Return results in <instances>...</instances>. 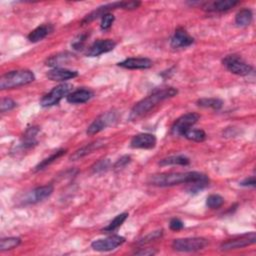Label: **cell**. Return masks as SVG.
I'll return each instance as SVG.
<instances>
[{"label": "cell", "mask_w": 256, "mask_h": 256, "mask_svg": "<svg viewBox=\"0 0 256 256\" xmlns=\"http://www.w3.org/2000/svg\"><path fill=\"white\" fill-rule=\"evenodd\" d=\"M177 93H178L177 89L173 87H166V88L157 89L153 91L150 95L137 102L132 107L129 114V120L135 121L139 118H141L142 116L147 114L156 105H158V103L162 102L165 99L174 97Z\"/></svg>", "instance_id": "cell-1"}, {"label": "cell", "mask_w": 256, "mask_h": 256, "mask_svg": "<svg viewBox=\"0 0 256 256\" xmlns=\"http://www.w3.org/2000/svg\"><path fill=\"white\" fill-rule=\"evenodd\" d=\"M199 181H209V178L196 171L189 172H171V173H161L155 174L149 177L148 183L157 187H169V186L179 184H190Z\"/></svg>", "instance_id": "cell-2"}, {"label": "cell", "mask_w": 256, "mask_h": 256, "mask_svg": "<svg viewBox=\"0 0 256 256\" xmlns=\"http://www.w3.org/2000/svg\"><path fill=\"white\" fill-rule=\"evenodd\" d=\"M35 80L34 73L30 70H14L5 73L0 78V88L14 89L32 83Z\"/></svg>", "instance_id": "cell-3"}, {"label": "cell", "mask_w": 256, "mask_h": 256, "mask_svg": "<svg viewBox=\"0 0 256 256\" xmlns=\"http://www.w3.org/2000/svg\"><path fill=\"white\" fill-rule=\"evenodd\" d=\"M72 85L69 83H62L54 88H52L47 94H45L40 100V105L42 107H50L58 104L61 99L67 97L69 93L72 90Z\"/></svg>", "instance_id": "cell-4"}, {"label": "cell", "mask_w": 256, "mask_h": 256, "mask_svg": "<svg viewBox=\"0 0 256 256\" xmlns=\"http://www.w3.org/2000/svg\"><path fill=\"white\" fill-rule=\"evenodd\" d=\"M222 63L231 73L240 76L249 75L253 70L251 65L247 64L239 55L236 54L227 55L222 60Z\"/></svg>", "instance_id": "cell-5"}, {"label": "cell", "mask_w": 256, "mask_h": 256, "mask_svg": "<svg viewBox=\"0 0 256 256\" xmlns=\"http://www.w3.org/2000/svg\"><path fill=\"white\" fill-rule=\"evenodd\" d=\"M207 245L208 240L202 237L178 238L172 242V248L179 252H195L204 249Z\"/></svg>", "instance_id": "cell-6"}, {"label": "cell", "mask_w": 256, "mask_h": 256, "mask_svg": "<svg viewBox=\"0 0 256 256\" xmlns=\"http://www.w3.org/2000/svg\"><path fill=\"white\" fill-rule=\"evenodd\" d=\"M199 118L200 115L194 112L186 113L180 116L171 127V134L174 136H183L186 131L192 128V126L197 123Z\"/></svg>", "instance_id": "cell-7"}, {"label": "cell", "mask_w": 256, "mask_h": 256, "mask_svg": "<svg viewBox=\"0 0 256 256\" xmlns=\"http://www.w3.org/2000/svg\"><path fill=\"white\" fill-rule=\"evenodd\" d=\"M117 118L118 115L115 111H108L106 113H103L88 126L86 133L88 135L97 134L100 131L104 130L106 127L115 123L117 121Z\"/></svg>", "instance_id": "cell-8"}, {"label": "cell", "mask_w": 256, "mask_h": 256, "mask_svg": "<svg viewBox=\"0 0 256 256\" xmlns=\"http://www.w3.org/2000/svg\"><path fill=\"white\" fill-rule=\"evenodd\" d=\"M54 188L52 185H43V186H39V187L34 188L33 190L27 192L24 194L20 200L22 204H35L38 203L44 199H46L47 197H49L52 192H53Z\"/></svg>", "instance_id": "cell-9"}, {"label": "cell", "mask_w": 256, "mask_h": 256, "mask_svg": "<svg viewBox=\"0 0 256 256\" xmlns=\"http://www.w3.org/2000/svg\"><path fill=\"white\" fill-rule=\"evenodd\" d=\"M125 242V238L119 235H112L106 238L97 239L91 243L93 250L99 252H107L114 250Z\"/></svg>", "instance_id": "cell-10"}, {"label": "cell", "mask_w": 256, "mask_h": 256, "mask_svg": "<svg viewBox=\"0 0 256 256\" xmlns=\"http://www.w3.org/2000/svg\"><path fill=\"white\" fill-rule=\"evenodd\" d=\"M116 46V42L112 39H99L93 42L87 48L85 55L87 57H97L101 54L112 51Z\"/></svg>", "instance_id": "cell-11"}, {"label": "cell", "mask_w": 256, "mask_h": 256, "mask_svg": "<svg viewBox=\"0 0 256 256\" xmlns=\"http://www.w3.org/2000/svg\"><path fill=\"white\" fill-rule=\"evenodd\" d=\"M256 242V233L255 232H250L248 234L241 235L234 239H229L225 242H223L220 245V249L227 251V250H233V249H239L243 248L249 245H252Z\"/></svg>", "instance_id": "cell-12"}, {"label": "cell", "mask_w": 256, "mask_h": 256, "mask_svg": "<svg viewBox=\"0 0 256 256\" xmlns=\"http://www.w3.org/2000/svg\"><path fill=\"white\" fill-rule=\"evenodd\" d=\"M156 137L150 133H140L132 137L130 146L136 149H151L156 145Z\"/></svg>", "instance_id": "cell-13"}, {"label": "cell", "mask_w": 256, "mask_h": 256, "mask_svg": "<svg viewBox=\"0 0 256 256\" xmlns=\"http://www.w3.org/2000/svg\"><path fill=\"white\" fill-rule=\"evenodd\" d=\"M194 38L188 34V32L183 28H178L175 30L172 38L170 45L171 47L174 49L178 48H185L188 47L191 44H193Z\"/></svg>", "instance_id": "cell-14"}, {"label": "cell", "mask_w": 256, "mask_h": 256, "mask_svg": "<svg viewBox=\"0 0 256 256\" xmlns=\"http://www.w3.org/2000/svg\"><path fill=\"white\" fill-rule=\"evenodd\" d=\"M39 133V128L36 126L33 127H29L24 134H23L22 138H21V141L19 143L18 149L20 150H28L32 147H34L37 144V134Z\"/></svg>", "instance_id": "cell-15"}, {"label": "cell", "mask_w": 256, "mask_h": 256, "mask_svg": "<svg viewBox=\"0 0 256 256\" xmlns=\"http://www.w3.org/2000/svg\"><path fill=\"white\" fill-rule=\"evenodd\" d=\"M117 65L126 69H148L152 66V61L146 57H131L117 63Z\"/></svg>", "instance_id": "cell-16"}, {"label": "cell", "mask_w": 256, "mask_h": 256, "mask_svg": "<svg viewBox=\"0 0 256 256\" xmlns=\"http://www.w3.org/2000/svg\"><path fill=\"white\" fill-rule=\"evenodd\" d=\"M48 79L52 81H65L69 79H73L78 76V72L74 70H69L66 68H53L46 74Z\"/></svg>", "instance_id": "cell-17"}, {"label": "cell", "mask_w": 256, "mask_h": 256, "mask_svg": "<svg viewBox=\"0 0 256 256\" xmlns=\"http://www.w3.org/2000/svg\"><path fill=\"white\" fill-rule=\"evenodd\" d=\"M239 2L235 0H219V1L208 2L203 5V9L209 12H224L236 6Z\"/></svg>", "instance_id": "cell-18"}, {"label": "cell", "mask_w": 256, "mask_h": 256, "mask_svg": "<svg viewBox=\"0 0 256 256\" xmlns=\"http://www.w3.org/2000/svg\"><path fill=\"white\" fill-rule=\"evenodd\" d=\"M93 97V92L89 89H77L70 92L66 97V100L71 104H82L89 101Z\"/></svg>", "instance_id": "cell-19"}, {"label": "cell", "mask_w": 256, "mask_h": 256, "mask_svg": "<svg viewBox=\"0 0 256 256\" xmlns=\"http://www.w3.org/2000/svg\"><path fill=\"white\" fill-rule=\"evenodd\" d=\"M74 58V55L69 53V52H62V53H57L55 55L50 56L46 60V65L53 67V68H59V66H62L64 64H67L70 62Z\"/></svg>", "instance_id": "cell-20"}, {"label": "cell", "mask_w": 256, "mask_h": 256, "mask_svg": "<svg viewBox=\"0 0 256 256\" xmlns=\"http://www.w3.org/2000/svg\"><path fill=\"white\" fill-rule=\"evenodd\" d=\"M53 31V26L51 24H43L32 30L28 34V40L32 43H36L44 39L48 34Z\"/></svg>", "instance_id": "cell-21"}, {"label": "cell", "mask_w": 256, "mask_h": 256, "mask_svg": "<svg viewBox=\"0 0 256 256\" xmlns=\"http://www.w3.org/2000/svg\"><path fill=\"white\" fill-rule=\"evenodd\" d=\"M101 146H103V142L100 141V140H97V141H94V142H92V143H89V144L81 147L80 149L76 150V151L70 156V160H72V161L79 160V159L83 158L84 156L90 154L92 151H94V150L100 148Z\"/></svg>", "instance_id": "cell-22"}, {"label": "cell", "mask_w": 256, "mask_h": 256, "mask_svg": "<svg viewBox=\"0 0 256 256\" xmlns=\"http://www.w3.org/2000/svg\"><path fill=\"white\" fill-rule=\"evenodd\" d=\"M190 163L188 157L184 155H173L166 158H163L159 161L160 166H168V165H182L186 166Z\"/></svg>", "instance_id": "cell-23"}, {"label": "cell", "mask_w": 256, "mask_h": 256, "mask_svg": "<svg viewBox=\"0 0 256 256\" xmlns=\"http://www.w3.org/2000/svg\"><path fill=\"white\" fill-rule=\"evenodd\" d=\"M252 18H253L252 11L248 8H244V9H241L236 14L235 23L238 26L245 27V26H248L250 23L252 22Z\"/></svg>", "instance_id": "cell-24"}, {"label": "cell", "mask_w": 256, "mask_h": 256, "mask_svg": "<svg viewBox=\"0 0 256 256\" xmlns=\"http://www.w3.org/2000/svg\"><path fill=\"white\" fill-rule=\"evenodd\" d=\"M197 105L204 108H212L219 110L223 106V101L219 98H201L197 101Z\"/></svg>", "instance_id": "cell-25"}, {"label": "cell", "mask_w": 256, "mask_h": 256, "mask_svg": "<svg viewBox=\"0 0 256 256\" xmlns=\"http://www.w3.org/2000/svg\"><path fill=\"white\" fill-rule=\"evenodd\" d=\"M65 153H66V150H64V149H60V150L54 152V153L51 154L48 158H45L44 160H42V161L40 162V163L35 167V171H40V170L46 168L48 165H50L51 163H53V162H54L55 160H57L59 157H61L62 155H64Z\"/></svg>", "instance_id": "cell-26"}, {"label": "cell", "mask_w": 256, "mask_h": 256, "mask_svg": "<svg viewBox=\"0 0 256 256\" xmlns=\"http://www.w3.org/2000/svg\"><path fill=\"white\" fill-rule=\"evenodd\" d=\"M185 138H187L188 140L195 141V142H202L205 140L206 133L202 129H193L190 128L189 130L186 131L183 135Z\"/></svg>", "instance_id": "cell-27"}, {"label": "cell", "mask_w": 256, "mask_h": 256, "mask_svg": "<svg viewBox=\"0 0 256 256\" xmlns=\"http://www.w3.org/2000/svg\"><path fill=\"white\" fill-rule=\"evenodd\" d=\"M128 217V213H121L119 215L116 216L106 227H104L102 229L103 232H113L116 229H118L123 223L124 221L127 219Z\"/></svg>", "instance_id": "cell-28"}, {"label": "cell", "mask_w": 256, "mask_h": 256, "mask_svg": "<svg viewBox=\"0 0 256 256\" xmlns=\"http://www.w3.org/2000/svg\"><path fill=\"white\" fill-rule=\"evenodd\" d=\"M21 243L19 237H7L0 240V251H7L18 247Z\"/></svg>", "instance_id": "cell-29"}, {"label": "cell", "mask_w": 256, "mask_h": 256, "mask_svg": "<svg viewBox=\"0 0 256 256\" xmlns=\"http://www.w3.org/2000/svg\"><path fill=\"white\" fill-rule=\"evenodd\" d=\"M223 204H224V198L218 194H211L206 199V205L211 209H218Z\"/></svg>", "instance_id": "cell-30"}, {"label": "cell", "mask_w": 256, "mask_h": 256, "mask_svg": "<svg viewBox=\"0 0 256 256\" xmlns=\"http://www.w3.org/2000/svg\"><path fill=\"white\" fill-rule=\"evenodd\" d=\"M89 37V33H81L74 38L71 43V46L75 50H82L84 47V44L86 39Z\"/></svg>", "instance_id": "cell-31"}, {"label": "cell", "mask_w": 256, "mask_h": 256, "mask_svg": "<svg viewBox=\"0 0 256 256\" xmlns=\"http://www.w3.org/2000/svg\"><path fill=\"white\" fill-rule=\"evenodd\" d=\"M109 166H110L109 159H101L98 162H96V163L91 168H92V171L94 173H100V172L106 171L109 168Z\"/></svg>", "instance_id": "cell-32"}, {"label": "cell", "mask_w": 256, "mask_h": 256, "mask_svg": "<svg viewBox=\"0 0 256 256\" xmlns=\"http://www.w3.org/2000/svg\"><path fill=\"white\" fill-rule=\"evenodd\" d=\"M115 20V17L113 14L111 13H106L104 14L102 17H101V25H100V28L101 30H108L112 24H113V22Z\"/></svg>", "instance_id": "cell-33"}, {"label": "cell", "mask_w": 256, "mask_h": 256, "mask_svg": "<svg viewBox=\"0 0 256 256\" xmlns=\"http://www.w3.org/2000/svg\"><path fill=\"white\" fill-rule=\"evenodd\" d=\"M15 107H16V102L13 99L8 98V97L3 98L1 100V102H0V111H1V113L10 111Z\"/></svg>", "instance_id": "cell-34"}, {"label": "cell", "mask_w": 256, "mask_h": 256, "mask_svg": "<svg viewBox=\"0 0 256 256\" xmlns=\"http://www.w3.org/2000/svg\"><path fill=\"white\" fill-rule=\"evenodd\" d=\"M161 235H162V230H158V231L151 232V233H149L148 235H146L145 237H143L140 241H139V243L144 244V243H147V242H150V241L156 240L157 238L161 237Z\"/></svg>", "instance_id": "cell-35"}, {"label": "cell", "mask_w": 256, "mask_h": 256, "mask_svg": "<svg viewBox=\"0 0 256 256\" xmlns=\"http://www.w3.org/2000/svg\"><path fill=\"white\" fill-rule=\"evenodd\" d=\"M130 161H131V158H130V156H128V155L122 156L120 159H118L117 161H116V163L114 164L113 168H114L115 170H117V169H121V168L125 167V166H126V165L129 163Z\"/></svg>", "instance_id": "cell-36"}, {"label": "cell", "mask_w": 256, "mask_h": 256, "mask_svg": "<svg viewBox=\"0 0 256 256\" xmlns=\"http://www.w3.org/2000/svg\"><path fill=\"white\" fill-rule=\"evenodd\" d=\"M169 227L171 230L173 231H179L181 230L183 227H184V224L183 222L178 219V218H173L170 220V223H169Z\"/></svg>", "instance_id": "cell-37"}, {"label": "cell", "mask_w": 256, "mask_h": 256, "mask_svg": "<svg viewBox=\"0 0 256 256\" xmlns=\"http://www.w3.org/2000/svg\"><path fill=\"white\" fill-rule=\"evenodd\" d=\"M140 2L139 1H123V7L122 9H127V10H132L136 9L140 6Z\"/></svg>", "instance_id": "cell-38"}, {"label": "cell", "mask_w": 256, "mask_h": 256, "mask_svg": "<svg viewBox=\"0 0 256 256\" xmlns=\"http://www.w3.org/2000/svg\"><path fill=\"white\" fill-rule=\"evenodd\" d=\"M255 184H256V181H255V177L254 176L247 177L243 181L240 182L241 186H246V187H254Z\"/></svg>", "instance_id": "cell-39"}, {"label": "cell", "mask_w": 256, "mask_h": 256, "mask_svg": "<svg viewBox=\"0 0 256 256\" xmlns=\"http://www.w3.org/2000/svg\"><path fill=\"white\" fill-rule=\"evenodd\" d=\"M155 253H156V251L151 249V248H145V249H141V250H139V251H135L136 255H144V256L154 255Z\"/></svg>", "instance_id": "cell-40"}]
</instances>
